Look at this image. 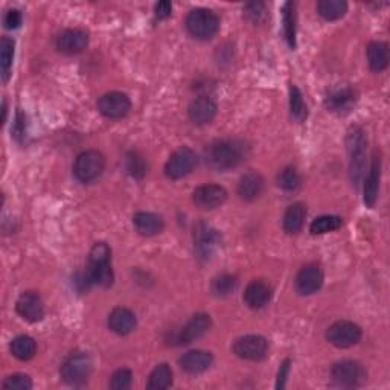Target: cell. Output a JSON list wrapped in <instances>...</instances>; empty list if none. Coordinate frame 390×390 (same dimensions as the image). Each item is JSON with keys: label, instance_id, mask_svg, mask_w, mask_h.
Listing matches in <instances>:
<instances>
[{"label": "cell", "instance_id": "6", "mask_svg": "<svg viewBox=\"0 0 390 390\" xmlns=\"http://www.w3.org/2000/svg\"><path fill=\"white\" fill-rule=\"evenodd\" d=\"M197 154L189 146H180L168 159L165 165V176L171 180H180V178L192 173L194 168L197 166Z\"/></svg>", "mask_w": 390, "mask_h": 390}, {"label": "cell", "instance_id": "10", "mask_svg": "<svg viewBox=\"0 0 390 390\" xmlns=\"http://www.w3.org/2000/svg\"><path fill=\"white\" fill-rule=\"evenodd\" d=\"M233 352L242 360L261 361L268 354V341L263 336H244L233 343Z\"/></svg>", "mask_w": 390, "mask_h": 390}, {"label": "cell", "instance_id": "5", "mask_svg": "<svg viewBox=\"0 0 390 390\" xmlns=\"http://www.w3.org/2000/svg\"><path fill=\"white\" fill-rule=\"evenodd\" d=\"M105 168V159L100 151L87 150L81 153L73 164V174L81 183H91L101 177Z\"/></svg>", "mask_w": 390, "mask_h": 390}, {"label": "cell", "instance_id": "3", "mask_svg": "<svg viewBox=\"0 0 390 390\" xmlns=\"http://www.w3.org/2000/svg\"><path fill=\"white\" fill-rule=\"evenodd\" d=\"M186 29L194 38L210 40L219 31V19L214 11L197 8L186 17Z\"/></svg>", "mask_w": 390, "mask_h": 390}, {"label": "cell", "instance_id": "15", "mask_svg": "<svg viewBox=\"0 0 390 390\" xmlns=\"http://www.w3.org/2000/svg\"><path fill=\"white\" fill-rule=\"evenodd\" d=\"M17 313L24 320L31 323H37L45 317V305L43 300L36 291H26L17 300Z\"/></svg>", "mask_w": 390, "mask_h": 390}, {"label": "cell", "instance_id": "27", "mask_svg": "<svg viewBox=\"0 0 390 390\" xmlns=\"http://www.w3.org/2000/svg\"><path fill=\"white\" fill-rule=\"evenodd\" d=\"M11 354L22 361H28L31 359H34V355L37 352V345L32 337L29 336H20L15 337L11 341Z\"/></svg>", "mask_w": 390, "mask_h": 390}, {"label": "cell", "instance_id": "21", "mask_svg": "<svg viewBox=\"0 0 390 390\" xmlns=\"http://www.w3.org/2000/svg\"><path fill=\"white\" fill-rule=\"evenodd\" d=\"M214 361V357L210 352L200 351V349H195V351L186 352L180 359V368L195 375V373H201L210 368V364Z\"/></svg>", "mask_w": 390, "mask_h": 390}, {"label": "cell", "instance_id": "33", "mask_svg": "<svg viewBox=\"0 0 390 390\" xmlns=\"http://www.w3.org/2000/svg\"><path fill=\"white\" fill-rule=\"evenodd\" d=\"M283 32L286 38L291 47L296 46V14H295V3H286L283 6Z\"/></svg>", "mask_w": 390, "mask_h": 390}, {"label": "cell", "instance_id": "23", "mask_svg": "<svg viewBox=\"0 0 390 390\" xmlns=\"http://www.w3.org/2000/svg\"><path fill=\"white\" fill-rule=\"evenodd\" d=\"M133 224L136 231L143 235V237H154V235L164 231L165 227L162 217L153 212H137L133 217Z\"/></svg>", "mask_w": 390, "mask_h": 390}, {"label": "cell", "instance_id": "41", "mask_svg": "<svg viewBox=\"0 0 390 390\" xmlns=\"http://www.w3.org/2000/svg\"><path fill=\"white\" fill-rule=\"evenodd\" d=\"M244 14L251 23H261L265 19V5L261 2H251L244 6Z\"/></svg>", "mask_w": 390, "mask_h": 390}, {"label": "cell", "instance_id": "42", "mask_svg": "<svg viewBox=\"0 0 390 390\" xmlns=\"http://www.w3.org/2000/svg\"><path fill=\"white\" fill-rule=\"evenodd\" d=\"M3 23L8 29H17L22 24V13L19 10H10L5 15Z\"/></svg>", "mask_w": 390, "mask_h": 390}, {"label": "cell", "instance_id": "25", "mask_svg": "<svg viewBox=\"0 0 390 390\" xmlns=\"http://www.w3.org/2000/svg\"><path fill=\"white\" fill-rule=\"evenodd\" d=\"M368 61L373 72H383L389 66V46L384 42H372L368 46Z\"/></svg>", "mask_w": 390, "mask_h": 390}, {"label": "cell", "instance_id": "45", "mask_svg": "<svg viewBox=\"0 0 390 390\" xmlns=\"http://www.w3.org/2000/svg\"><path fill=\"white\" fill-rule=\"evenodd\" d=\"M20 118H22V116L19 115V118H17V125H19V127L22 125V122H23V120L20 119ZM14 134H15V137H19V136H23V134H24V132H23V130H22V132H15Z\"/></svg>", "mask_w": 390, "mask_h": 390}, {"label": "cell", "instance_id": "8", "mask_svg": "<svg viewBox=\"0 0 390 390\" xmlns=\"http://www.w3.org/2000/svg\"><path fill=\"white\" fill-rule=\"evenodd\" d=\"M219 244V235L206 223L194 227V247L200 261H209Z\"/></svg>", "mask_w": 390, "mask_h": 390}, {"label": "cell", "instance_id": "17", "mask_svg": "<svg viewBox=\"0 0 390 390\" xmlns=\"http://www.w3.org/2000/svg\"><path fill=\"white\" fill-rule=\"evenodd\" d=\"M212 327L210 315L205 313H198L191 317V320L185 325L180 331V343H192L194 340H198Z\"/></svg>", "mask_w": 390, "mask_h": 390}, {"label": "cell", "instance_id": "13", "mask_svg": "<svg viewBox=\"0 0 390 390\" xmlns=\"http://www.w3.org/2000/svg\"><path fill=\"white\" fill-rule=\"evenodd\" d=\"M323 286V272L319 265L310 264L300 268L296 276V290L299 295L310 296L319 291Z\"/></svg>", "mask_w": 390, "mask_h": 390}, {"label": "cell", "instance_id": "36", "mask_svg": "<svg viewBox=\"0 0 390 390\" xmlns=\"http://www.w3.org/2000/svg\"><path fill=\"white\" fill-rule=\"evenodd\" d=\"M125 166H127L128 174L134 177V178H142L146 174L145 160H143L141 154L136 153V151H132V153L127 154Z\"/></svg>", "mask_w": 390, "mask_h": 390}, {"label": "cell", "instance_id": "40", "mask_svg": "<svg viewBox=\"0 0 390 390\" xmlns=\"http://www.w3.org/2000/svg\"><path fill=\"white\" fill-rule=\"evenodd\" d=\"M111 258V250L105 242H96L91 250V256H88V264H100L107 263Z\"/></svg>", "mask_w": 390, "mask_h": 390}, {"label": "cell", "instance_id": "30", "mask_svg": "<svg viewBox=\"0 0 390 390\" xmlns=\"http://www.w3.org/2000/svg\"><path fill=\"white\" fill-rule=\"evenodd\" d=\"M88 274H91L93 283L101 286L104 288L110 287L113 283V279H115L110 261L100 263V264H88Z\"/></svg>", "mask_w": 390, "mask_h": 390}, {"label": "cell", "instance_id": "14", "mask_svg": "<svg viewBox=\"0 0 390 390\" xmlns=\"http://www.w3.org/2000/svg\"><path fill=\"white\" fill-rule=\"evenodd\" d=\"M192 200L201 209H215L227 200V191L219 185H203L192 192Z\"/></svg>", "mask_w": 390, "mask_h": 390}, {"label": "cell", "instance_id": "2", "mask_svg": "<svg viewBox=\"0 0 390 390\" xmlns=\"http://www.w3.org/2000/svg\"><path fill=\"white\" fill-rule=\"evenodd\" d=\"M366 136L360 127H351L348 132L346 145L349 153V176L354 186H359L366 168Z\"/></svg>", "mask_w": 390, "mask_h": 390}, {"label": "cell", "instance_id": "12", "mask_svg": "<svg viewBox=\"0 0 390 390\" xmlns=\"http://www.w3.org/2000/svg\"><path fill=\"white\" fill-rule=\"evenodd\" d=\"M357 100H359V95H357L355 88L343 86L332 88L328 93L327 100H325V105H327V109L332 113L345 115V113H349L355 107Z\"/></svg>", "mask_w": 390, "mask_h": 390}, {"label": "cell", "instance_id": "18", "mask_svg": "<svg viewBox=\"0 0 390 390\" xmlns=\"http://www.w3.org/2000/svg\"><path fill=\"white\" fill-rule=\"evenodd\" d=\"M189 119L197 125H205L212 122L217 115V104L209 96H200L189 105Z\"/></svg>", "mask_w": 390, "mask_h": 390}, {"label": "cell", "instance_id": "38", "mask_svg": "<svg viewBox=\"0 0 390 390\" xmlns=\"http://www.w3.org/2000/svg\"><path fill=\"white\" fill-rule=\"evenodd\" d=\"M132 370L128 369H119L111 375L110 389L113 390H127L132 386Z\"/></svg>", "mask_w": 390, "mask_h": 390}, {"label": "cell", "instance_id": "1", "mask_svg": "<svg viewBox=\"0 0 390 390\" xmlns=\"http://www.w3.org/2000/svg\"><path fill=\"white\" fill-rule=\"evenodd\" d=\"M249 146L242 141L223 139L210 143L206 150V164L215 171L237 168L246 159Z\"/></svg>", "mask_w": 390, "mask_h": 390}, {"label": "cell", "instance_id": "31", "mask_svg": "<svg viewBox=\"0 0 390 390\" xmlns=\"http://www.w3.org/2000/svg\"><path fill=\"white\" fill-rule=\"evenodd\" d=\"M14 60V42L10 37H2L0 40V69H2V79H10Z\"/></svg>", "mask_w": 390, "mask_h": 390}, {"label": "cell", "instance_id": "43", "mask_svg": "<svg viewBox=\"0 0 390 390\" xmlns=\"http://www.w3.org/2000/svg\"><path fill=\"white\" fill-rule=\"evenodd\" d=\"M154 14H156V17L160 20L168 19L169 15L173 14V5H171V2H168V0L159 2L156 3V6H154Z\"/></svg>", "mask_w": 390, "mask_h": 390}, {"label": "cell", "instance_id": "11", "mask_svg": "<svg viewBox=\"0 0 390 390\" xmlns=\"http://www.w3.org/2000/svg\"><path fill=\"white\" fill-rule=\"evenodd\" d=\"M130 109H132L130 98L120 92H109L102 95L98 101V110L109 119L124 118Z\"/></svg>", "mask_w": 390, "mask_h": 390}, {"label": "cell", "instance_id": "9", "mask_svg": "<svg viewBox=\"0 0 390 390\" xmlns=\"http://www.w3.org/2000/svg\"><path fill=\"white\" fill-rule=\"evenodd\" d=\"M331 375L341 387H359L366 381V370L363 366L352 360L336 363L332 366Z\"/></svg>", "mask_w": 390, "mask_h": 390}, {"label": "cell", "instance_id": "29", "mask_svg": "<svg viewBox=\"0 0 390 390\" xmlns=\"http://www.w3.org/2000/svg\"><path fill=\"white\" fill-rule=\"evenodd\" d=\"M171 384H173V370H171L166 363H162L156 366V369L151 372L146 387L151 390H164Z\"/></svg>", "mask_w": 390, "mask_h": 390}, {"label": "cell", "instance_id": "16", "mask_svg": "<svg viewBox=\"0 0 390 390\" xmlns=\"http://www.w3.org/2000/svg\"><path fill=\"white\" fill-rule=\"evenodd\" d=\"M88 45V34L83 29H68L56 38V49L66 55H77Z\"/></svg>", "mask_w": 390, "mask_h": 390}, {"label": "cell", "instance_id": "32", "mask_svg": "<svg viewBox=\"0 0 390 390\" xmlns=\"http://www.w3.org/2000/svg\"><path fill=\"white\" fill-rule=\"evenodd\" d=\"M341 224H343V221H341L340 217L323 215L314 219L310 226V231L313 235H323L332 231H337Z\"/></svg>", "mask_w": 390, "mask_h": 390}, {"label": "cell", "instance_id": "4", "mask_svg": "<svg viewBox=\"0 0 390 390\" xmlns=\"http://www.w3.org/2000/svg\"><path fill=\"white\" fill-rule=\"evenodd\" d=\"M61 378L70 386H83L92 373V359L87 352H73L64 360Z\"/></svg>", "mask_w": 390, "mask_h": 390}, {"label": "cell", "instance_id": "19", "mask_svg": "<svg viewBox=\"0 0 390 390\" xmlns=\"http://www.w3.org/2000/svg\"><path fill=\"white\" fill-rule=\"evenodd\" d=\"M264 191V178L256 171H249L240 178L238 194L242 200L254 201L261 197Z\"/></svg>", "mask_w": 390, "mask_h": 390}, {"label": "cell", "instance_id": "26", "mask_svg": "<svg viewBox=\"0 0 390 390\" xmlns=\"http://www.w3.org/2000/svg\"><path fill=\"white\" fill-rule=\"evenodd\" d=\"M306 217V208L302 203H295V205L288 206L283 215V231L287 233H297L305 223Z\"/></svg>", "mask_w": 390, "mask_h": 390}, {"label": "cell", "instance_id": "22", "mask_svg": "<svg viewBox=\"0 0 390 390\" xmlns=\"http://www.w3.org/2000/svg\"><path fill=\"white\" fill-rule=\"evenodd\" d=\"M272 299V288L268 287V283L264 281H254L250 282L246 291H244V300L246 304L254 308V310H259V308L265 306Z\"/></svg>", "mask_w": 390, "mask_h": 390}, {"label": "cell", "instance_id": "34", "mask_svg": "<svg viewBox=\"0 0 390 390\" xmlns=\"http://www.w3.org/2000/svg\"><path fill=\"white\" fill-rule=\"evenodd\" d=\"M237 286H238V279L235 278L233 274L223 273V274L217 276V278L214 279L212 292L215 296L224 297V296H229L231 292H233L235 288H237Z\"/></svg>", "mask_w": 390, "mask_h": 390}, {"label": "cell", "instance_id": "7", "mask_svg": "<svg viewBox=\"0 0 390 390\" xmlns=\"http://www.w3.org/2000/svg\"><path fill=\"white\" fill-rule=\"evenodd\" d=\"M327 338L336 348L346 349L359 343L361 338V329L354 322L340 320L328 328Z\"/></svg>", "mask_w": 390, "mask_h": 390}, {"label": "cell", "instance_id": "39", "mask_svg": "<svg viewBox=\"0 0 390 390\" xmlns=\"http://www.w3.org/2000/svg\"><path fill=\"white\" fill-rule=\"evenodd\" d=\"M3 389L10 390H29L32 387V381L28 375L24 373H14V375L8 377L3 381Z\"/></svg>", "mask_w": 390, "mask_h": 390}, {"label": "cell", "instance_id": "44", "mask_svg": "<svg viewBox=\"0 0 390 390\" xmlns=\"http://www.w3.org/2000/svg\"><path fill=\"white\" fill-rule=\"evenodd\" d=\"M290 360H286L281 364V369H279V375H278V384L276 387L278 389H283L286 387V380L288 377V372H290Z\"/></svg>", "mask_w": 390, "mask_h": 390}, {"label": "cell", "instance_id": "20", "mask_svg": "<svg viewBox=\"0 0 390 390\" xmlns=\"http://www.w3.org/2000/svg\"><path fill=\"white\" fill-rule=\"evenodd\" d=\"M136 315L128 308H115L109 315V328L119 336H127L136 328Z\"/></svg>", "mask_w": 390, "mask_h": 390}, {"label": "cell", "instance_id": "24", "mask_svg": "<svg viewBox=\"0 0 390 390\" xmlns=\"http://www.w3.org/2000/svg\"><path fill=\"white\" fill-rule=\"evenodd\" d=\"M380 178H381V159L380 156L373 157L372 166L368 177L364 182V203L369 208L375 205L378 198V189H380Z\"/></svg>", "mask_w": 390, "mask_h": 390}, {"label": "cell", "instance_id": "35", "mask_svg": "<svg viewBox=\"0 0 390 390\" xmlns=\"http://www.w3.org/2000/svg\"><path fill=\"white\" fill-rule=\"evenodd\" d=\"M290 110L291 116L297 120H304L306 118V105L304 102L302 93L292 84L290 87Z\"/></svg>", "mask_w": 390, "mask_h": 390}, {"label": "cell", "instance_id": "37", "mask_svg": "<svg viewBox=\"0 0 390 390\" xmlns=\"http://www.w3.org/2000/svg\"><path fill=\"white\" fill-rule=\"evenodd\" d=\"M278 185L283 191H296L300 186V176L295 168H283L278 176Z\"/></svg>", "mask_w": 390, "mask_h": 390}, {"label": "cell", "instance_id": "28", "mask_svg": "<svg viewBox=\"0 0 390 390\" xmlns=\"http://www.w3.org/2000/svg\"><path fill=\"white\" fill-rule=\"evenodd\" d=\"M317 11L325 20L334 22L343 17L348 11V3L343 0H320L317 3Z\"/></svg>", "mask_w": 390, "mask_h": 390}]
</instances>
